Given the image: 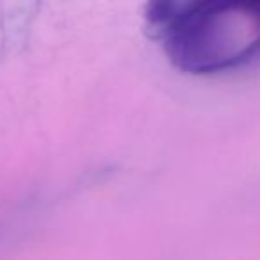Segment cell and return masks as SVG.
I'll list each match as a JSON object with an SVG mask.
<instances>
[{"instance_id":"6da1fadb","label":"cell","mask_w":260,"mask_h":260,"mask_svg":"<svg viewBox=\"0 0 260 260\" xmlns=\"http://www.w3.org/2000/svg\"><path fill=\"white\" fill-rule=\"evenodd\" d=\"M162 30L168 55L180 70L226 72L260 54V0H189Z\"/></svg>"}]
</instances>
